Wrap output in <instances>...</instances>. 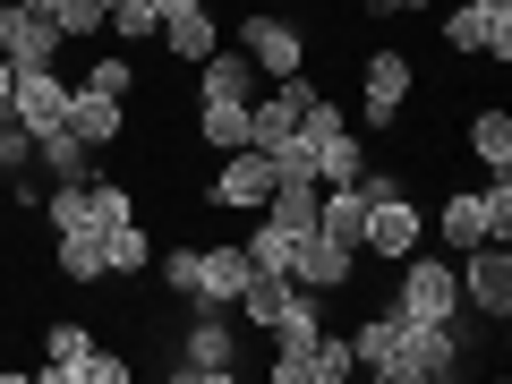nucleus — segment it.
I'll list each match as a JSON object with an SVG mask.
<instances>
[{"mask_svg": "<svg viewBox=\"0 0 512 384\" xmlns=\"http://www.w3.org/2000/svg\"><path fill=\"white\" fill-rule=\"evenodd\" d=\"M393 333H402V308H393V299H384L376 316H359V333H350V350H359V367H376L384 350H393Z\"/></svg>", "mask_w": 512, "mask_h": 384, "instance_id": "cd10ccee", "label": "nucleus"}, {"mask_svg": "<svg viewBox=\"0 0 512 384\" xmlns=\"http://www.w3.org/2000/svg\"><path fill=\"white\" fill-rule=\"evenodd\" d=\"M146 256H154V239H146V222H137V214H128V222H103V265H111V274H137Z\"/></svg>", "mask_w": 512, "mask_h": 384, "instance_id": "b1692460", "label": "nucleus"}, {"mask_svg": "<svg viewBox=\"0 0 512 384\" xmlns=\"http://www.w3.org/2000/svg\"><path fill=\"white\" fill-rule=\"evenodd\" d=\"M214 205H231V214H265V197H274V163L256 146H239V154H222V171H214V188H205Z\"/></svg>", "mask_w": 512, "mask_h": 384, "instance_id": "6e6552de", "label": "nucleus"}, {"mask_svg": "<svg viewBox=\"0 0 512 384\" xmlns=\"http://www.w3.org/2000/svg\"><path fill=\"white\" fill-rule=\"evenodd\" d=\"M69 128H77V137H86L94 154H103L111 137H120V128H128V103H120V94H94V86H69Z\"/></svg>", "mask_w": 512, "mask_h": 384, "instance_id": "dca6fc26", "label": "nucleus"}, {"mask_svg": "<svg viewBox=\"0 0 512 384\" xmlns=\"http://www.w3.org/2000/svg\"><path fill=\"white\" fill-rule=\"evenodd\" d=\"M393 308L419 316V325H453V316H461V274L444 265V256L410 248L402 256V282H393Z\"/></svg>", "mask_w": 512, "mask_h": 384, "instance_id": "f03ea898", "label": "nucleus"}, {"mask_svg": "<svg viewBox=\"0 0 512 384\" xmlns=\"http://www.w3.org/2000/svg\"><path fill=\"white\" fill-rule=\"evenodd\" d=\"M367 376H384V384H453V376H461V333H453V325H419V316H402L393 350H384Z\"/></svg>", "mask_w": 512, "mask_h": 384, "instance_id": "f257e3e1", "label": "nucleus"}, {"mask_svg": "<svg viewBox=\"0 0 512 384\" xmlns=\"http://www.w3.org/2000/svg\"><path fill=\"white\" fill-rule=\"evenodd\" d=\"M478 9H512V0H478Z\"/></svg>", "mask_w": 512, "mask_h": 384, "instance_id": "c9c22d12", "label": "nucleus"}, {"mask_svg": "<svg viewBox=\"0 0 512 384\" xmlns=\"http://www.w3.org/2000/svg\"><path fill=\"white\" fill-rule=\"evenodd\" d=\"M402 103H410V60L402 52H367V103H359V120L367 128H393Z\"/></svg>", "mask_w": 512, "mask_h": 384, "instance_id": "ddd939ff", "label": "nucleus"}, {"mask_svg": "<svg viewBox=\"0 0 512 384\" xmlns=\"http://www.w3.org/2000/svg\"><path fill=\"white\" fill-rule=\"evenodd\" d=\"M350 274H359V248H342V239L333 231H299L291 239V282L299 291H350Z\"/></svg>", "mask_w": 512, "mask_h": 384, "instance_id": "0eeeda50", "label": "nucleus"}, {"mask_svg": "<svg viewBox=\"0 0 512 384\" xmlns=\"http://www.w3.org/2000/svg\"><path fill=\"white\" fill-rule=\"evenodd\" d=\"M86 205H94V231L103 222H128L137 205H128V188H111V180H86Z\"/></svg>", "mask_w": 512, "mask_h": 384, "instance_id": "7c9ffc66", "label": "nucleus"}, {"mask_svg": "<svg viewBox=\"0 0 512 384\" xmlns=\"http://www.w3.org/2000/svg\"><path fill=\"white\" fill-rule=\"evenodd\" d=\"M43 350H52V359H43V384H94V333L86 325H52L43 333Z\"/></svg>", "mask_w": 512, "mask_h": 384, "instance_id": "2eb2a0df", "label": "nucleus"}, {"mask_svg": "<svg viewBox=\"0 0 512 384\" xmlns=\"http://www.w3.org/2000/svg\"><path fill=\"white\" fill-rule=\"evenodd\" d=\"M35 163L52 171V180H94V146L77 137L69 120H60V128H43V137H35Z\"/></svg>", "mask_w": 512, "mask_h": 384, "instance_id": "a211bd4d", "label": "nucleus"}, {"mask_svg": "<svg viewBox=\"0 0 512 384\" xmlns=\"http://www.w3.org/2000/svg\"><path fill=\"white\" fill-rule=\"evenodd\" d=\"M231 359H239V333L222 325V308H205L197 325H188L180 359H171V376L180 384H231Z\"/></svg>", "mask_w": 512, "mask_h": 384, "instance_id": "39448f33", "label": "nucleus"}, {"mask_svg": "<svg viewBox=\"0 0 512 384\" xmlns=\"http://www.w3.org/2000/svg\"><path fill=\"white\" fill-rule=\"evenodd\" d=\"M35 9H52V0H35Z\"/></svg>", "mask_w": 512, "mask_h": 384, "instance_id": "e433bc0d", "label": "nucleus"}, {"mask_svg": "<svg viewBox=\"0 0 512 384\" xmlns=\"http://www.w3.org/2000/svg\"><path fill=\"white\" fill-rule=\"evenodd\" d=\"M436 239L461 256V248H478V239H504V231H495L487 197H478V188H461V197H444V214H436Z\"/></svg>", "mask_w": 512, "mask_h": 384, "instance_id": "f3484780", "label": "nucleus"}, {"mask_svg": "<svg viewBox=\"0 0 512 384\" xmlns=\"http://www.w3.org/2000/svg\"><path fill=\"white\" fill-rule=\"evenodd\" d=\"M52 18H60V35H69V43H86V35H103V26H111V0H52Z\"/></svg>", "mask_w": 512, "mask_h": 384, "instance_id": "c85d7f7f", "label": "nucleus"}, {"mask_svg": "<svg viewBox=\"0 0 512 384\" xmlns=\"http://www.w3.org/2000/svg\"><path fill=\"white\" fill-rule=\"evenodd\" d=\"M197 137H205L214 154H239V146H248V103H222V94H205V103H197Z\"/></svg>", "mask_w": 512, "mask_h": 384, "instance_id": "aec40b11", "label": "nucleus"}, {"mask_svg": "<svg viewBox=\"0 0 512 384\" xmlns=\"http://www.w3.org/2000/svg\"><path fill=\"white\" fill-rule=\"evenodd\" d=\"M291 239H299V231H282V222H256V231L239 239V248H248V265H256V274H291Z\"/></svg>", "mask_w": 512, "mask_h": 384, "instance_id": "bb28decb", "label": "nucleus"}, {"mask_svg": "<svg viewBox=\"0 0 512 384\" xmlns=\"http://www.w3.org/2000/svg\"><path fill=\"white\" fill-rule=\"evenodd\" d=\"M367 171V154H359V128H342V137H325L316 146V188H350Z\"/></svg>", "mask_w": 512, "mask_h": 384, "instance_id": "5701e85b", "label": "nucleus"}, {"mask_svg": "<svg viewBox=\"0 0 512 384\" xmlns=\"http://www.w3.org/2000/svg\"><path fill=\"white\" fill-rule=\"evenodd\" d=\"M410 248H427V214L410 197H376L359 222V256H384V265H402Z\"/></svg>", "mask_w": 512, "mask_h": 384, "instance_id": "423d86ee", "label": "nucleus"}, {"mask_svg": "<svg viewBox=\"0 0 512 384\" xmlns=\"http://www.w3.org/2000/svg\"><path fill=\"white\" fill-rule=\"evenodd\" d=\"M9 111H18L35 137H43V128H60V120H69V77H60V69H18V86H9Z\"/></svg>", "mask_w": 512, "mask_h": 384, "instance_id": "f8f14e48", "label": "nucleus"}, {"mask_svg": "<svg viewBox=\"0 0 512 384\" xmlns=\"http://www.w3.org/2000/svg\"><path fill=\"white\" fill-rule=\"evenodd\" d=\"M9 86H18V69H9V60H0V103H9Z\"/></svg>", "mask_w": 512, "mask_h": 384, "instance_id": "f704fd0d", "label": "nucleus"}, {"mask_svg": "<svg viewBox=\"0 0 512 384\" xmlns=\"http://www.w3.org/2000/svg\"><path fill=\"white\" fill-rule=\"evenodd\" d=\"M316 197H325L316 180H274V197H265V222H282V231H316Z\"/></svg>", "mask_w": 512, "mask_h": 384, "instance_id": "4be33fe9", "label": "nucleus"}, {"mask_svg": "<svg viewBox=\"0 0 512 384\" xmlns=\"http://www.w3.org/2000/svg\"><path fill=\"white\" fill-rule=\"evenodd\" d=\"M163 43H171V60H188V69H197V60L222 43V26H214V9L197 0V9H180V18H163Z\"/></svg>", "mask_w": 512, "mask_h": 384, "instance_id": "6ab92c4d", "label": "nucleus"}, {"mask_svg": "<svg viewBox=\"0 0 512 384\" xmlns=\"http://www.w3.org/2000/svg\"><path fill=\"white\" fill-rule=\"evenodd\" d=\"M163 291H197V248H163Z\"/></svg>", "mask_w": 512, "mask_h": 384, "instance_id": "2f4dec72", "label": "nucleus"}, {"mask_svg": "<svg viewBox=\"0 0 512 384\" xmlns=\"http://www.w3.org/2000/svg\"><path fill=\"white\" fill-rule=\"evenodd\" d=\"M154 26H163V18H154L146 0H111V35H120V43H146Z\"/></svg>", "mask_w": 512, "mask_h": 384, "instance_id": "c756f323", "label": "nucleus"}, {"mask_svg": "<svg viewBox=\"0 0 512 384\" xmlns=\"http://www.w3.org/2000/svg\"><path fill=\"white\" fill-rule=\"evenodd\" d=\"M461 308H478L487 325H504V316H512V248H504V239L461 248Z\"/></svg>", "mask_w": 512, "mask_h": 384, "instance_id": "20e7f679", "label": "nucleus"}, {"mask_svg": "<svg viewBox=\"0 0 512 384\" xmlns=\"http://www.w3.org/2000/svg\"><path fill=\"white\" fill-rule=\"evenodd\" d=\"M52 256H60V274H69V282H111L103 231H52Z\"/></svg>", "mask_w": 512, "mask_h": 384, "instance_id": "412c9836", "label": "nucleus"}, {"mask_svg": "<svg viewBox=\"0 0 512 384\" xmlns=\"http://www.w3.org/2000/svg\"><path fill=\"white\" fill-rule=\"evenodd\" d=\"M470 154L487 171H512V120H504V111H478V120H470Z\"/></svg>", "mask_w": 512, "mask_h": 384, "instance_id": "a878e982", "label": "nucleus"}, {"mask_svg": "<svg viewBox=\"0 0 512 384\" xmlns=\"http://www.w3.org/2000/svg\"><path fill=\"white\" fill-rule=\"evenodd\" d=\"M444 43H453V52L512 60V9H478V0H461V9H444Z\"/></svg>", "mask_w": 512, "mask_h": 384, "instance_id": "9d476101", "label": "nucleus"}, {"mask_svg": "<svg viewBox=\"0 0 512 384\" xmlns=\"http://www.w3.org/2000/svg\"><path fill=\"white\" fill-rule=\"evenodd\" d=\"M60 18L52 9H35V0H0V60L9 69H52L60 60Z\"/></svg>", "mask_w": 512, "mask_h": 384, "instance_id": "7ed1b4c3", "label": "nucleus"}, {"mask_svg": "<svg viewBox=\"0 0 512 384\" xmlns=\"http://www.w3.org/2000/svg\"><path fill=\"white\" fill-rule=\"evenodd\" d=\"M86 86H94V94H120V103H128V86H137V77H128V60H94Z\"/></svg>", "mask_w": 512, "mask_h": 384, "instance_id": "473e14b6", "label": "nucleus"}, {"mask_svg": "<svg viewBox=\"0 0 512 384\" xmlns=\"http://www.w3.org/2000/svg\"><path fill=\"white\" fill-rule=\"evenodd\" d=\"M197 69H205V77H197V94H222V103H256V94H265V69H256V60L239 52V43H231V52L214 43V52H205Z\"/></svg>", "mask_w": 512, "mask_h": 384, "instance_id": "4468645a", "label": "nucleus"}, {"mask_svg": "<svg viewBox=\"0 0 512 384\" xmlns=\"http://www.w3.org/2000/svg\"><path fill=\"white\" fill-rule=\"evenodd\" d=\"M146 9L154 18H180V9H197V0H146Z\"/></svg>", "mask_w": 512, "mask_h": 384, "instance_id": "72a5a7b5", "label": "nucleus"}, {"mask_svg": "<svg viewBox=\"0 0 512 384\" xmlns=\"http://www.w3.org/2000/svg\"><path fill=\"white\" fill-rule=\"evenodd\" d=\"M248 274H256V265H248V248H239V239L197 248V291H188V299H197V308H231V299L248 291Z\"/></svg>", "mask_w": 512, "mask_h": 384, "instance_id": "9b49d317", "label": "nucleus"}, {"mask_svg": "<svg viewBox=\"0 0 512 384\" xmlns=\"http://www.w3.org/2000/svg\"><path fill=\"white\" fill-rule=\"evenodd\" d=\"M239 52H248L265 77H291V69H308V35H299L291 18H239Z\"/></svg>", "mask_w": 512, "mask_h": 384, "instance_id": "1a4fd4ad", "label": "nucleus"}, {"mask_svg": "<svg viewBox=\"0 0 512 384\" xmlns=\"http://www.w3.org/2000/svg\"><path fill=\"white\" fill-rule=\"evenodd\" d=\"M359 376V350H350V333H316L308 350V384H350Z\"/></svg>", "mask_w": 512, "mask_h": 384, "instance_id": "393cba45", "label": "nucleus"}]
</instances>
